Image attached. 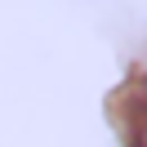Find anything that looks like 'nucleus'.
Returning a JSON list of instances; mask_svg holds the SVG:
<instances>
[{"instance_id": "nucleus-1", "label": "nucleus", "mask_w": 147, "mask_h": 147, "mask_svg": "<svg viewBox=\"0 0 147 147\" xmlns=\"http://www.w3.org/2000/svg\"><path fill=\"white\" fill-rule=\"evenodd\" d=\"M120 107H125V134H129V147H147V76L125 94V98H120Z\"/></svg>"}]
</instances>
